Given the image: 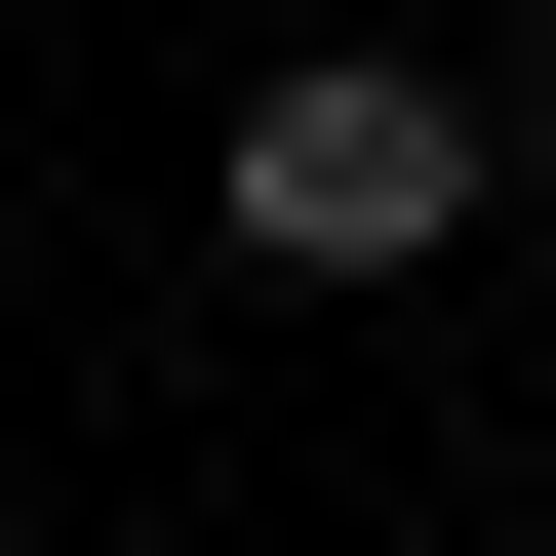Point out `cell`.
<instances>
[{
	"mask_svg": "<svg viewBox=\"0 0 556 556\" xmlns=\"http://www.w3.org/2000/svg\"><path fill=\"white\" fill-rule=\"evenodd\" d=\"M199 199H239V278H438L477 199H517V119H477V80H397V40H278Z\"/></svg>",
	"mask_w": 556,
	"mask_h": 556,
	"instance_id": "1",
	"label": "cell"
}]
</instances>
